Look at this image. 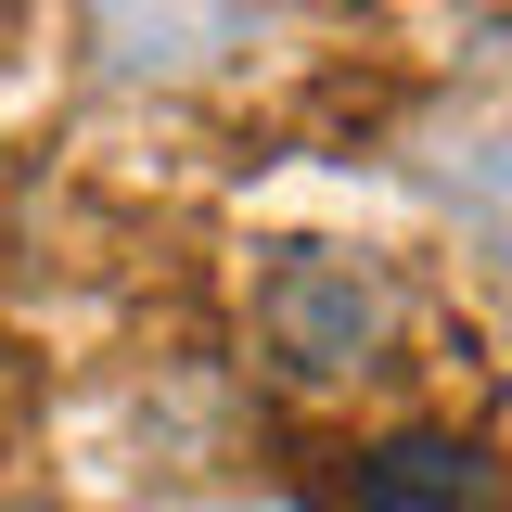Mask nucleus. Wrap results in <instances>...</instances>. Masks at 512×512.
<instances>
[{
	"instance_id": "1",
	"label": "nucleus",
	"mask_w": 512,
	"mask_h": 512,
	"mask_svg": "<svg viewBox=\"0 0 512 512\" xmlns=\"http://www.w3.org/2000/svg\"><path fill=\"white\" fill-rule=\"evenodd\" d=\"M410 333V295L384 256H346V244H282L269 282H256V346L282 384H372Z\"/></svg>"
},
{
	"instance_id": "2",
	"label": "nucleus",
	"mask_w": 512,
	"mask_h": 512,
	"mask_svg": "<svg viewBox=\"0 0 512 512\" xmlns=\"http://www.w3.org/2000/svg\"><path fill=\"white\" fill-rule=\"evenodd\" d=\"M359 512H500V461H487V436L410 423V436L359 448Z\"/></svg>"
}]
</instances>
